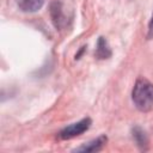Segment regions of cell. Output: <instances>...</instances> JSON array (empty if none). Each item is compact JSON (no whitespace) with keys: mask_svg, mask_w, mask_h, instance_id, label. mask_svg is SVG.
<instances>
[{"mask_svg":"<svg viewBox=\"0 0 153 153\" xmlns=\"http://www.w3.org/2000/svg\"><path fill=\"white\" fill-rule=\"evenodd\" d=\"M131 99L137 110L151 111L153 109V84L142 78L137 79L131 92Z\"/></svg>","mask_w":153,"mask_h":153,"instance_id":"1","label":"cell"},{"mask_svg":"<svg viewBox=\"0 0 153 153\" xmlns=\"http://www.w3.org/2000/svg\"><path fill=\"white\" fill-rule=\"evenodd\" d=\"M91 123H92L91 118H88V117L82 118L79 122L72 123V124L67 126L66 128H63L59 133V137L62 140H69V139H73L75 136H79L82 133H85L86 130H88V128L91 127Z\"/></svg>","mask_w":153,"mask_h":153,"instance_id":"2","label":"cell"},{"mask_svg":"<svg viewBox=\"0 0 153 153\" xmlns=\"http://www.w3.org/2000/svg\"><path fill=\"white\" fill-rule=\"evenodd\" d=\"M50 14H51L53 23L57 29H61L67 25V19H66V16L63 12L62 4L60 1L56 0L50 5Z\"/></svg>","mask_w":153,"mask_h":153,"instance_id":"3","label":"cell"},{"mask_svg":"<svg viewBox=\"0 0 153 153\" xmlns=\"http://www.w3.org/2000/svg\"><path fill=\"white\" fill-rule=\"evenodd\" d=\"M106 141H108L106 136L105 135H100L97 139H94V140H92V141H90V142L75 148L74 151L75 152H86V153L87 152H98L105 146Z\"/></svg>","mask_w":153,"mask_h":153,"instance_id":"4","label":"cell"},{"mask_svg":"<svg viewBox=\"0 0 153 153\" xmlns=\"http://www.w3.org/2000/svg\"><path fill=\"white\" fill-rule=\"evenodd\" d=\"M17 6L23 12H37L44 4V0H16Z\"/></svg>","mask_w":153,"mask_h":153,"instance_id":"5","label":"cell"},{"mask_svg":"<svg viewBox=\"0 0 153 153\" xmlns=\"http://www.w3.org/2000/svg\"><path fill=\"white\" fill-rule=\"evenodd\" d=\"M96 56L97 59H108L111 56V50L109 48V44L106 42V39L104 37H99L98 43H97V48H96Z\"/></svg>","mask_w":153,"mask_h":153,"instance_id":"6","label":"cell"},{"mask_svg":"<svg viewBox=\"0 0 153 153\" xmlns=\"http://www.w3.org/2000/svg\"><path fill=\"white\" fill-rule=\"evenodd\" d=\"M133 137L136 142V145L141 148V149H146V146L148 145V140H147V136L145 134V131L140 128V127H135L133 129Z\"/></svg>","mask_w":153,"mask_h":153,"instance_id":"7","label":"cell"},{"mask_svg":"<svg viewBox=\"0 0 153 153\" xmlns=\"http://www.w3.org/2000/svg\"><path fill=\"white\" fill-rule=\"evenodd\" d=\"M148 38H153V17L149 22V26H148V35H147Z\"/></svg>","mask_w":153,"mask_h":153,"instance_id":"8","label":"cell"}]
</instances>
